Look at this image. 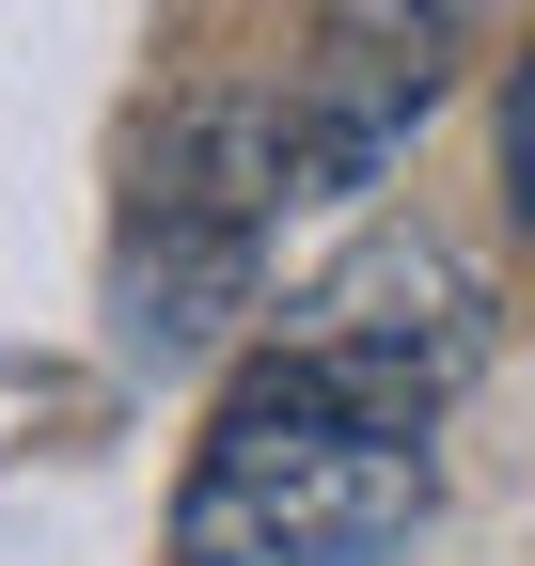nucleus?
Returning <instances> with one entry per match:
<instances>
[{"label":"nucleus","mask_w":535,"mask_h":566,"mask_svg":"<svg viewBox=\"0 0 535 566\" xmlns=\"http://www.w3.org/2000/svg\"><path fill=\"white\" fill-rule=\"evenodd\" d=\"M426 424L363 409L315 346H252L174 488V566H378L426 520Z\"/></svg>","instance_id":"1"},{"label":"nucleus","mask_w":535,"mask_h":566,"mask_svg":"<svg viewBox=\"0 0 535 566\" xmlns=\"http://www.w3.org/2000/svg\"><path fill=\"white\" fill-rule=\"evenodd\" d=\"M268 237H284V111L206 80L174 95L143 142V189H126L111 237V346L126 363H206L268 315Z\"/></svg>","instance_id":"2"},{"label":"nucleus","mask_w":535,"mask_h":566,"mask_svg":"<svg viewBox=\"0 0 535 566\" xmlns=\"http://www.w3.org/2000/svg\"><path fill=\"white\" fill-rule=\"evenodd\" d=\"M473 17L489 0H315V48L284 63V205H363L394 158H410V126L457 95V63H473Z\"/></svg>","instance_id":"3"},{"label":"nucleus","mask_w":535,"mask_h":566,"mask_svg":"<svg viewBox=\"0 0 535 566\" xmlns=\"http://www.w3.org/2000/svg\"><path fill=\"white\" fill-rule=\"evenodd\" d=\"M300 346L363 409H394V424L441 441V409L473 394V363H489V283L457 268V252H426V237H378V252H347L300 300Z\"/></svg>","instance_id":"4"},{"label":"nucleus","mask_w":535,"mask_h":566,"mask_svg":"<svg viewBox=\"0 0 535 566\" xmlns=\"http://www.w3.org/2000/svg\"><path fill=\"white\" fill-rule=\"evenodd\" d=\"M504 205L535 221V48L504 63Z\"/></svg>","instance_id":"5"}]
</instances>
